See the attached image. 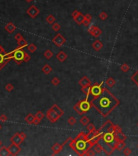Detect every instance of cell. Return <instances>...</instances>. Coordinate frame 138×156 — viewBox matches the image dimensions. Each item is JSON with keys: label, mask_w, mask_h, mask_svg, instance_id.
<instances>
[{"label": "cell", "mask_w": 138, "mask_h": 156, "mask_svg": "<svg viewBox=\"0 0 138 156\" xmlns=\"http://www.w3.org/2000/svg\"><path fill=\"white\" fill-rule=\"evenodd\" d=\"M46 21L48 24H53L54 23H55L56 21V19L55 17L53 16V15L50 14V15H48V16H46Z\"/></svg>", "instance_id": "31"}, {"label": "cell", "mask_w": 138, "mask_h": 156, "mask_svg": "<svg viewBox=\"0 0 138 156\" xmlns=\"http://www.w3.org/2000/svg\"><path fill=\"white\" fill-rule=\"evenodd\" d=\"M1 146H2V141H0V147H1Z\"/></svg>", "instance_id": "55"}, {"label": "cell", "mask_w": 138, "mask_h": 156, "mask_svg": "<svg viewBox=\"0 0 138 156\" xmlns=\"http://www.w3.org/2000/svg\"><path fill=\"white\" fill-rule=\"evenodd\" d=\"M4 28H5V29H6V30H7L9 33H12L15 30H16V25H15V24H14L13 23H12V22L7 23L6 25H5Z\"/></svg>", "instance_id": "20"}, {"label": "cell", "mask_w": 138, "mask_h": 156, "mask_svg": "<svg viewBox=\"0 0 138 156\" xmlns=\"http://www.w3.org/2000/svg\"><path fill=\"white\" fill-rule=\"evenodd\" d=\"M11 141H12V143H14V144H16V145H19L24 141V140L21 138V136H19V133H15L11 138Z\"/></svg>", "instance_id": "14"}, {"label": "cell", "mask_w": 138, "mask_h": 156, "mask_svg": "<svg viewBox=\"0 0 138 156\" xmlns=\"http://www.w3.org/2000/svg\"><path fill=\"white\" fill-rule=\"evenodd\" d=\"M85 136L86 134L84 133V132H81L76 136V140H80V139H85Z\"/></svg>", "instance_id": "44"}, {"label": "cell", "mask_w": 138, "mask_h": 156, "mask_svg": "<svg viewBox=\"0 0 138 156\" xmlns=\"http://www.w3.org/2000/svg\"><path fill=\"white\" fill-rule=\"evenodd\" d=\"M25 1H26V2H28V3H30V2H32V1H33V0H25Z\"/></svg>", "instance_id": "54"}, {"label": "cell", "mask_w": 138, "mask_h": 156, "mask_svg": "<svg viewBox=\"0 0 138 156\" xmlns=\"http://www.w3.org/2000/svg\"><path fill=\"white\" fill-rule=\"evenodd\" d=\"M30 60H31V57L29 56L27 53H25V55H24V62H28Z\"/></svg>", "instance_id": "49"}, {"label": "cell", "mask_w": 138, "mask_h": 156, "mask_svg": "<svg viewBox=\"0 0 138 156\" xmlns=\"http://www.w3.org/2000/svg\"><path fill=\"white\" fill-rule=\"evenodd\" d=\"M85 155L86 156H94L96 155V153H95V151L93 150V149H90L86 151V153H85Z\"/></svg>", "instance_id": "45"}, {"label": "cell", "mask_w": 138, "mask_h": 156, "mask_svg": "<svg viewBox=\"0 0 138 156\" xmlns=\"http://www.w3.org/2000/svg\"><path fill=\"white\" fill-rule=\"evenodd\" d=\"M68 145L69 147L74 150V152L80 156H85L86 151L92 148L88 141H87L86 139L76 140L74 138L69 141Z\"/></svg>", "instance_id": "2"}, {"label": "cell", "mask_w": 138, "mask_h": 156, "mask_svg": "<svg viewBox=\"0 0 138 156\" xmlns=\"http://www.w3.org/2000/svg\"><path fill=\"white\" fill-rule=\"evenodd\" d=\"M137 126H138V124H137Z\"/></svg>", "instance_id": "58"}, {"label": "cell", "mask_w": 138, "mask_h": 156, "mask_svg": "<svg viewBox=\"0 0 138 156\" xmlns=\"http://www.w3.org/2000/svg\"><path fill=\"white\" fill-rule=\"evenodd\" d=\"M42 72L45 73V74L48 75L52 72V67H51L50 64H45L42 68Z\"/></svg>", "instance_id": "29"}, {"label": "cell", "mask_w": 138, "mask_h": 156, "mask_svg": "<svg viewBox=\"0 0 138 156\" xmlns=\"http://www.w3.org/2000/svg\"><path fill=\"white\" fill-rule=\"evenodd\" d=\"M67 124L71 126H73L76 124V119L75 118L74 116H70L69 118L67 119Z\"/></svg>", "instance_id": "35"}, {"label": "cell", "mask_w": 138, "mask_h": 156, "mask_svg": "<svg viewBox=\"0 0 138 156\" xmlns=\"http://www.w3.org/2000/svg\"><path fill=\"white\" fill-rule=\"evenodd\" d=\"M92 46L96 51H99L103 47V43L100 40H96L95 42H93L92 43Z\"/></svg>", "instance_id": "19"}, {"label": "cell", "mask_w": 138, "mask_h": 156, "mask_svg": "<svg viewBox=\"0 0 138 156\" xmlns=\"http://www.w3.org/2000/svg\"><path fill=\"white\" fill-rule=\"evenodd\" d=\"M60 80L58 79V77H54L53 79L51 80V84L53 85H55V86H57L60 85Z\"/></svg>", "instance_id": "42"}, {"label": "cell", "mask_w": 138, "mask_h": 156, "mask_svg": "<svg viewBox=\"0 0 138 156\" xmlns=\"http://www.w3.org/2000/svg\"><path fill=\"white\" fill-rule=\"evenodd\" d=\"M125 145H126L125 141H120V140H118L117 141V143H116V145L115 146V149L118 150H122L124 148H125Z\"/></svg>", "instance_id": "21"}, {"label": "cell", "mask_w": 138, "mask_h": 156, "mask_svg": "<svg viewBox=\"0 0 138 156\" xmlns=\"http://www.w3.org/2000/svg\"><path fill=\"white\" fill-rule=\"evenodd\" d=\"M123 153H124V155H130L132 154V150L130 148H127V147H125L123 149Z\"/></svg>", "instance_id": "46"}, {"label": "cell", "mask_w": 138, "mask_h": 156, "mask_svg": "<svg viewBox=\"0 0 138 156\" xmlns=\"http://www.w3.org/2000/svg\"><path fill=\"white\" fill-rule=\"evenodd\" d=\"M27 48H28V51L31 53H34L37 51V46L35 44H33V43H31V44H29V45H28Z\"/></svg>", "instance_id": "34"}, {"label": "cell", "mask_w": 138, "mask_h": 156, "mask_svg": "<svg viewBox=\"0 0 138 156\" xmlns=\"http://www.w3.org/2000/svg\"><path fill=\"white\" fill-rule=\"evenodd\" d=\"M60 28H61V26H60V24H58V23H54L52 24V29L55 32H58V30H60Z\"/></svg>", "instance_id": "39"}, {"label": "cell", "mask_w": 138, "mask_h": 156, "mask_svg": "<svg viewBox=\"0 0 138 156\" xmlns=\"http://www.w3.org/2000/svg\"><path fill=\"white\" fill-rule=\"evenodd\" d=\"M91 21H92L91 15L90 14H86L85 16V21H84L83 24L85 27H88V26H90V24H91Z\"/></svg>", "instance_id": "23"}, {"label": "cell", "mask_w": 138, "mask_h": 156, "mask_svg": "<svg viewBox=\"0 0 138 156\" xmlns=\"http://www.w3.org/2000/svg\"><path fill=\"white\" fill-rule=\"evenodd\" d=\"M17 43H18V46H19V48H24V47H25V46H28V42L24 37L21 38V40H19L17 42Z\"/></svg>", "instance_id": "32"}, {"label": "cell", "mask_w": 138, "mask_h": 156, "mask_svg": "<svg viewBox=\"0 0 138 156\" xmlns=\"http://www.w3.org/2000/svg\"><path fill=\"white\" fill-rule=\"evenodd\" d=\"M115 150V149L113 147L112 145H111L109 144H106V143L104 144V146H103V151H104L106 154L111 155L113 154V152H114Z\"/></svg>", "instance_id": "17"}, {"label": "cell", "mask_w": 138, "mask_h": 156, "mask_svg": "<svg viewBox=\"0 0 138 156\" xmlns=\"http://www.w3.org/2000/svg\"><path fill=\"white\" fill-rule=\"evenodd\" d=\"M25 51L24 50H22V48H16L15 49L14 51L8 52L7 54V57L10 59V60H13L16 63H17L18 65H21L22 62H24V55H25Z\"/></svg>", "instance_id": "4"}, {"label": "cell", "mask_w": 138, "mask_h": 156, "mask_svg": "<svg viewBox=\"0 0 138 156\" xmlns=\"http://www.w3.org/2000/svg\"><path fill=\"white\" fill-rule=\"evenodd\" d=\"M24 120H25V121L27 122L28 124H33L34 120H35V115H33V114L29 113L26 115V117L24 118Z\"/></svg>", "instance_id": "28"}, {"label": "cell", "mask_w": 138, "mask_h": 156, "mask_svg": "<svg viewBox=\"0 0 138 156\" xmlns=\"http://www.w3.org/2000/svg\"><path fill=\"white\" fill-rule=\"evenodd\" d=\"M103 84H104V82L102 81L100 83H95L94 85H90V95H88V97H86V98H88L90 101H92L93 99H95V98L99 96L103 92V90H104Z\"/></svg>", "instance_id": "5"}, {"label": "cell", "mask_w": 138, "mask_h": 156, "mask_svg": "<svg viewBox=\"0 0 138 156\" xmlns=\"http://www.w3.org/2000/svg\"><path fill=\"white\" fill-rule=\"evenodd\" d=\"M51 108L55 110V111L57 112V113H58V115H60V116H62L63 114H64V111H63V109H62V108H60V107L58 106L57 104H54V105L51 106Z\"/></svg>", "instance_id": "30"}, {"label": "cell", "mask_w": 138, "mask_h": 156, "mask_svg": "<svg viewBox=\"0 0 138 156\" xmlns=\"http://www.w3.org/2000/svg\"><path fill=\"white\" fill-rule=\"evenodd\" d=\"M0 53H1V54H4V55H5V54H7L6 51H4V49H3L1 46H0Z\"/></svg>", "instance_id": "53"}, {"label": "cell", "mask_w": 138, "mask_h": 156, "mask_svg": "<svg viewBox=\"0 0 138 156\" xmlns=\"http://www.w3.org/2000/svg\"><path fill=\"white\" fill-rule=\"evenodd\" d=\"M115 136L116 139L120 140V141H125L127 139V136L123 133L122 131H120V132H118V133H115Z\"/></svg>", "instance_id": "26"}, {"label": "cell", "mask_w": 138, "mask_h": 156, "mask_svg": "<svg viewBox=\"0 0 138 156\" xmlns=\"http://www.w3.org/2000/svg\"><path fill=\"white\" fill-rule=\"evenodd\" d=\"M7 54H1L0 53V70L3 69V67H4V66H6L7 63L11 60L10 59L7 57Z\"/></svg>", "instance_id": "13"}, {"label": "cell", "mask_w": 138, "mask_h": 156, "mask_svg": "<svg viewBox=\"0 0 138 156\" xmlns=\"http://www.w3.org/2000/svg\"><path fill=\"white\" fill-rule=\"evenodd\" d=\"M63 144H58V143H55L54 144V145L51 147V150L53 151V154H60L63 148Z\"/></svg>", "instance_id": "16"}, {"label": "cell", "mask_w": 138, "mask_h": 156, "mask_svg": "<svg viewBox=\"0 0 138 156\" xmlns=\"http://www.w3.org/2000/svg\"><path fill=\"white\" fill-rule=\"evenodd\" d=\"M19 136H21V138L23 139V140H24L26 138V134L24 133V132H21V133H19Z\"/></svg>", "instance_id": "52"}, {"label": "cell", "mask_w": 138, "mask_h": 156, "mask_svg": "<svg viewBox=\"0 0 138 156\" xmlns=\"http://www.w3.org/2000/svg\"><path fill=\"white\" fill-rule=\"evenodd\" d=\"M88 32L90 35H92L93 37H98L99 36H101L102 33V30L97 25L90 26L88 29Z\"/></svg>", "instance_id": "10"}, {"label": "cell", "mask_w": 138, "mask_h": 156, "mask_svg": "<svg viewBox=\"0 0 138 156\" xmlns=\"http://www.w3.org/2000/svg\"><path fill=\"white\" fill-rule=\"evenodd\" d=\"M52 42L58 47H61L66 42V38L62 34L58 33L57 35L52 39Z\"/></svg>", "instance_id": "9"}, {"label": "cell", "mask_w": 138, "mask_h": 156, "mask_svg": "<svg viewBox=\"0 0 138 156\" xmlns=\"http://www.w3.org/2000/svg\"><path fill=\"white\" fill-rule=\"evenodd\" d=\"M93 150L95 151L96 154H98L102 153V151H103V146L101 144H99V143L97 142V144L94 145V146H93Z\"/></svg>", "instance_id": "27"}, {"label": "cell", "mask_w": 138, "mask_h": 156, "mask_svg": "<svg viewBox=\"0 0 138 156\" xmlns=\"http://www.w3.org/2000/svg\"><path fill=\"white\" fill-rule=\"evenodd\" d=\"M79 85L81 87H87V86H90L92 85V83H91V81L88 79L87 76H85L79 81Z\"/></svg>", "instance_id": "15"}, {"label": "cell", "mask_w": 138, "mask_h": 156, "mask_svg": "<svg viewBox=\"0 0 138 156\" xmlns=\"http://www.w3.org/2000/svg\"><path fill=\"white\" fill-rule=\"evenodd\" d=\"M54 55V53L50 50V49H48V50H46L45 52H44V57L46 58L47 60H50V59H51Z\"/></svg>", "instance_id": "33"}, {"label": "cell", "mask_w": 138, "mask_h": 156, "mask_svg": "<svg viewBox=\"0 0 138 156\" xmlns=\"http://www.w3.org/2000/svg\"><path fill=\"white\" fill-rule=\"evenodd\" d=\"M137 148H138V144H137Z\"/></svg>", "instance_id": "57"}, {"label": "cell", "mask_w": 138, "mask_h": 156, "mask_svg": "<svg viewBox=\"0 0 138 156\" xmlns=\"http://www.w3.org/2000/svg\"><path fill=\"white\" fill-rule=\"evenodd\" d=\"M99 18L102 20V21H106V20L108 18V14L104 12V11H102L101 12V13L99 14Z\"/></svg>", "instance_id": "40"}, {"label": "cell", "mask_w": 138, "mask_h": 156, "mask_svg": "<svg viewBox=\"0 0 138 156\" xmlns=\"http://www.w3.org/2000/svg\"><path fill=\"white\" fill-rule=\"evenodd\" d=\"M1 129H2V125L0 124V130H1Z\"/></svg>", "instance_id": "56"}, {"label": "cell", "mask_w": 138, "mask_h": 156, "mask_svg": "<svg viewBox=\"0 0 138 156\" xmlns=\"http://www.w3.org/2000/svg\"><path fill=\"white\" fill-rule=\"evenodd\" d=\"M21 38H23V37H22V35H21V33H17V34H16V35H15V39H16L17 42L19 40H21Z\"/></svg>", "instance_id": "50"}, {"label": "cell", "mask_w": 138, "mask_h": 156, "mask_svg": "<svg viewBox=\"0 0 138 156\" xmlns=\"http://www.w3.org/2000/svg\"><path fill=\"white\" fill-rule=\"evenodd\" d=\"M26 13H27L31 18L33 19V18H36V17L38 16V14L40 13V10H39V9L35 6V5H31V6L27 9Z\"/></svg>", "instance_id": "11"}, {"label": "cell", "mask_w": 138, "mask_h": 156, "mask_svg": "<svg viewBox=\"0 0 138 156\" xmlns=\"http://www.w3.org/2000/svg\"><path fill=\"white\" fill-rule=\"evenodd\" d=\"M102 140L104 141V143L109 144V145H112L114 148L118 141L115 138V134L112 133H110V132H106V133H104V134L102 136Z\"/></svg>", "instance_id": "6"}, {"label": "cell", "mask_w": 138, "mask_h": 156, "mask_svg": "<svg viewBox=\"0 0 138 156\" xmlns=\"http://www.w3.org/2000/svg\"><path fill=\"white\" fill-rule=\"evenodd\" d=\"M131 80H132V81H133L136 85H138V70L134 73L133 75H132V76H131Z\"/></svg>", "instance_id": "37"}, {"label": "cell", "mask_w": 138, "mask_h": 156, "mask_svg": "<svg viewBox=\"0 0 138 156\" xmlns=\"http://www.w3.org/2000/svg\"><path fill=\"white\" fill-rule=\"evenodd\" d=\"M86 129L88 132H93V131H95L96 130V128H95V125L92 124V123H90L88 125H86Z\"/></svg>", "instance_id": "41"}, {"label": "cell", "mask_w": 138, "mask_h": 156, "mask_svg": "<svg viewBox=\"0 0 138 156\" xmlns=\"http://www.w3.org/2000/svg\"><path fill=\"white\" fill-rule=\"evenodd\" d=\"M40 122H41V120H38L37 118H36V117H35V120H34L33 124H34V125H37V124H40Z\"/></svg>", "instance_id": "51"}, {"label": "cell", "mask_w": 138, "mask_h": 156, "mask_svg": "<svg viewBox=\"0 0 138 156\" xmlns=\"http://www.w3.org/2000/svg\"><path fill=\"white\" fill-rule=\"evenodd\" d=\"M91 102L93 106H94L96 110L103 117L109 115L111 111L120 103V100L116 99L111 94V92L105 87L102 94L98 97L93 99Z\"/></svg>", "instance_id": "1"}, {"label": "cell", "mask_w": 138, "mask_h": 156, "mask_svg": "<svg viewBox=\"0 0 138 156\" xmlns=\"http://www.w3.org/2000/svg\"><path fill=\"white\" fill-rule=\"evenodd\" d=\"M56 59L57 60L60 61V62H61V63H63V62H64L67 59V54L63 51H60V52H58L57 55H56Z\"/></svg>", "instance_id": "18"}, {"label": "cell", "mask_w": 138, "mask_h": 156, "mask_svg": "<svg viewBox=\"0 0 138 156\" xmlns=\"http://www.w3.org/2000/svg\"><path fill=\"white\" fill-rule=\"evenodd\" d=\"M92 106H93L92 102L88 99V98H86L85 99L81 100L78 102H76L73 108L78 115H82L84 114L87 113V112L91 109Z\"/></svg>", "instance_id": "3"}, {"label": "cell", "mask_w": 138, "mask_h": 156, "mask_svg": "<svg viewBox=\"0 0 138 156\" xmlns=\"http://www.w3.org/2000/svg\"><path fill=\"white\" fill-rule=\"evenodd\" d=\"M106 85H107V87H109V88L114 87L115 85V80L113 77L107 78L106 81Z\"/></svg>", "instance_id": "24"}, {"label": "cell", "mask_w": 138, "mask_h": 156, "mask_svg": "<svg viewBox=\"0 0 138 156\" xmlns=\"http://www.w3.org/2000/svg\"><path fill=\"white\" fill-rule=\"evenodd\" d=\"M7 120V116L6 115H0V121L2 122H6Z\"/></svg>", "instance_id": "48"}, {"label": "cell", "mask_w": 138, "mask_h": 156, "mask_svg": "<svg viewBox=\"0 0 138 156\" xmlns=\"http://www.w3.org/2000/svg\"><path fill=\"white\" fill-rule=\"evenodd\" d=\"M72 17L73 18L74 21H76V23L79 25H81L84 23V21H85V16L81 12L77 11V10H75L73 11L72 13Z\"/></svg>", "instance_id": "8"}, {"label": "cell", "mask_w": 138, "mask_h": 156, "mask_svg": "<svg viewBox=\"0 0 138 156\" xmlns=\"http://www.w3.org/2000/svg\"><path fill=\"white\" fill-rule=\"evenodd\" d=\"M9 155H11V154H10L8 147L1 146L0 147V156H9Z\"/></svg>", "instance_id": "22"}, {"label": "cell", "mask_w": 138, "mask_h": 156, "mask_svg": "<svg viewBox=\"0 0 138 156\" xmlns=\"http://www.w3.org/2000/svg\"><path fill=\"white\" fill-rule=\"evenodd\" d=\"M8 150L10 151V154H11V155H17L19 154V152H21V148L19 147V145H16L14 143H12L11 145H9L8 147Z\"/></svg>", "instance_id": "12"}, {"label": "cell", "mask_w": 138, "mask_h": 156, "mask_svg": "<svg viewBox=\"0 0 138 156\" xmlns=\"http://www.w3.org/2000/svg\"><path fill=\"white\" fill-rule=\"evenodd\" d=\"M46 118L50 120L51 123H55V122L60 120V118L61 117L55 110L52 109V108L49 109L46 111Z\"/></svg>", "instance_id": "7"}, {"label": "cell", "mask_w": 138, "mask_h": 156, "mask_svg": "<svg viewBox=\"0 0 138 156\" xmlns=\"http://www.w3.org/2000/svg\"><path fill=\"white\" fill-rule=\"evenodd\" d=\"M120 69H121L122 72H129V70L130 69V67H129V64H127V63H124V64H122V65H121Z\"/></svg>", "instance_id": "38"}, {"label": "cell", "mask_w": 138, "mask_h": 156, "mask_svg": "<svg viewBox=\"0 0 138 156\" xmlns=\"http://www.w3.org/2000/svg\"><path fill=\"white\" fill-rule=\"evenodd\" d=\"M35 117H36V118H37L38 120H43L44 117H45V115H44L41 111H38L36 113V115H35Z\"/></svg>", "instance_id": "43"}, {"label": "cell", "mask_w": 138, "mask_h": 156, "mask_svg": "<svg viewBox=\"0 0 138 156\" xmlns=\"http://www.w3.org/2000/svg\"><path fill=\"white\" fill-rule=\"evenodd\" d=\"M81 91L83 92L84 94L86 95V97H88V95H90V86L81 87Z\"/></svg>", "instance_id": "36"}, {"label": "cell", "mask_w": 138, "mask_h": 156, "mask_svg": "<svg viewBox=\"0 0 138 156\" xmlns=\"http://www.w3.org/2000/svg\"><path fill=\"white\" fill-rule=\"evenodd\" d=\"M80 123L83 126H86V125H88V124L90 123V118H88V117L86 116V115H82V117H81V120H80Z\"/></svg>", "instance_id": "25"}, {"label": "cell", "mask_w": 138, "mask_h": 156, "mask_svg": "<svg viewBox=\"0 0 138 156\" xmlns=\"http://www.w3.org/2000/svg\"><path fill=\"white\" fill-rule=\"evenodd\" d=\"M5 90L8 92H12L14 90V85L12 84H7V85H6V86H5Z\"/></svg>", "instance_id": "47"}]
</instances>
